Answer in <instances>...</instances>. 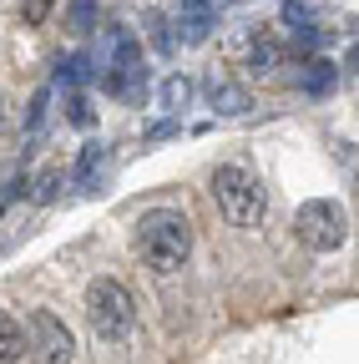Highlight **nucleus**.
I'll use <instances>...</instances> for the list:
<instances>
[{
	"label": "nucleus",
	"instance_id": "16",
	"mask_svg": "<svg viewBox=\"0 0 359 364\" xmlns=\"http://www.w3.org/2000/svg\"><path fill=\"white\" fill-rule=\"evenodd\" d=\"M76 127H86V122H92V107H86V97H71V112H66Z\"/></svg>",
	"mask_w": 359,
	"mask_h": 364
},
{
	"label": "nucleus",
	"instance_id": "2",
	"mask_svg": "<svg viewBox=\"0 0 359 364\" xmlns=\"http://www.w3.org/2000/svg\"><path fill=\"white\" fill-rule=\"evenodd\" d=\"M213 203L223 208V218H228L233 228H258L263 213H268V198H263V182L238 167V162H223L213 172Z\"/></svg>",
	"mask_w": 359,
	"mask_h": 364
},
{
	"label": "nucleus",
	"instance_id": "11",
	"mask_svg": "<svg viewBox=\"0 0 359 364\" xmlns=\"http://www.w3.org/2000/svg\"><path fill=\"white\" fill-rule=\"evenodd\" d=\"M188 102H193V81H188V76H167V81H162V107H167V112H183Z\"/></svg>",
	"mask_w": 359,
	"mask_h": 364
},
{
	"label": "nucleus",
	"instance_id": "19",
	"mask_svg": "<svg viewBox=\"0 0 359 364\" xmlns=\"http://www.w3.org/2000/svg\"><path fill=\"white\" fill-rule=\"evenodd\" d=\"M0 122H6V97H0Z\"/></svg>",
	"mask_w": 359,
	"mask_h": 364
},
{
	"label": "nucleus",
	"instance_id": "17",
	"mask_svg": "<svg viewBox=\"0 0 359 364\" xmlns=\"http://www.w3.org/2000/svg\"><path fill=\"white\" fill-rule=\"evenodd\" d=\"M56 182H61V172H46V177H41V193H36V198L51 203V198H56Z\"/></svg>",
	"mask_w": 359,
	"mask_h": 364
},
{
	"label": "nucleus",
	"instance_id": "10",
	"mask_svg": "<svg viewBox=\"0 0 359 364\" xmlns=\"http://www.w3.org/2000/svg\"><path fill=\"white\" fill-rule=\"evenodd\" d=\"M102 167H107V147H102V142H86V152H81V162H76V182H81V188H92Z\"/></svg>",
	"mask_w": 359,
	"mask_h": 364
},
{
	"label": "nucleus",
	"instance_id": "18",
	"mask_svg": "<svg viewBox=\"0 0 359 364\" xmlns=\"http://www.w3.org/2000/svg\"><path fill=\"white\" fill-rule=\"evenodd\" d=\"M349 71H359V51H354V56H349Z\"/></svg>",
	"mask_w": 359,
	"mask_h": 364
},
{
	"label": "nucleus",
	"instance_id": "4",
	"mask_svg": "<svg viewBox=\"0 0 359 364\" xmlns=\"http://www.w3.org/2000/svg\"><path fill=\"white\" fill-rule=\"evenodd\" d=\"M294 233L309 253H339L344 238H349V218L334 198H314L294 213Z\"/></svg>",
	"mask_w": 359,
	"mask_h": 364
},
{
	"label": "nucleus",
	"instance_id": "8",
	"mask_svg": "<svg viewBox=\"0 0 359 364\" xmlns=\"http://www.w3.org/2000/svg\"><path fill=\"white\" fill-rule=\"evenodd\" d=\"M208 102H213L218 117H243L248 112V91L238 81H228V76H213L208 81Z\"/></svg>",
	"mask_w": 359,
	"mask_h": 364
},
{
	"label": "nucleus",
	"instance_id": "5",
	"mask_svg": "<svg viewBox=\"0 0 359 364\" xmlns=\"http://www.w3.org/2000/svg\"><path fill=\"white\" fill-rule=\"evenodd\" d=\"M26 349L36 354V364H71L76 339H71V329L61 324L56 314L36 309V314H31V324H26Z\"/></svg>",
	"mask_w": 359,
	"mask_h": 364
},
{
	"label": "nucleus",
	"instance_id": "13",
	"mask_svg": "<svg viewBox=\"0 0 359 364\" xmlns=\"http://www.w3.org/2000/svg\"><path fill=\"white\" fill-rule=\"evenodd\" d=\"M329 81H334V66L329 61H309V76H304L309 91H329Z\"/></svg>",
	"mask_w": 359,
	"mask_h": 364
},
{
	"label": "nucleus",
	"instance_id": "1",
	"mask_svg": "<svg viewBox=\"0 0 359 364\" xmlns=\"http://www.w3.org/2000/svg\"><path fill=\"white\" fill-rule=\"evenodd\" d=\"M137 248L152 273H177L193 258V223L177 208H157L137 223Z\"/></svg>",
	"mask_w": 359,
	"mask_h": 364
},
{
	"label": "nucleus",
	"instance_id": "14",
	"mask_svg": "<svg viewBox=\"0 0 359 364\" xmlns=\"http://www.w3.org/2000/svg\"><path fill=\"white\" fill-rule=\"evenodd\" d=\"M284 21H289L294 31H304V26H309V6H304V0H289V6H284Z\"/></svg>",
	"mask_w": 359,
	"mask_h": 364
},
{
	"label": "nucleus",
	"instance_id": "7",
	"mask_svg": "<svg viewBox=\"0 0 359 364\" xmlns=\"http://www.w3.org/2000/svg\"><path fill=\"white\" fill-rule=\"evenodd\" d=\"M279 61H284L279 36H274V31H258V36L248 41V71H253V76H274Z\"/></svg>",
	"mask_w": 359,
	"mask_h": 364
},
{
	"label": "nucleus",
	"instance_id": "3",
	"mask_svg": "<svg viewBox=\"0 0 359 364\" xmlns=\"http://www.w3.org/2000/svg\"><path fill=\"white\" fill-rule=\"evenodd\" d=\"M86 318L102 344H122L132 329H137V299H132L117 279H97L86 289Z\"/></svg>",
	"mask_w": 359,
	"mask_h": 364
},
{
	"label": "nucleus",
	"instance_id": "6",
	"mask_svg": "<svg viewBox=\"0 0 359 364\" xmlns=\"http://www.w3.org/2000/svg\"><path fill=\"white\" fill-rule=\"evenodd\" d=\"M107 91L112 97H137L142 91V81H147V66H142V46L132 41L127 31H117L112 36V66H107Z\"/></svg>",
	"mask_w": 359,
	"mask_h": 364
},
{
	"label": "nucleus",
	"instance_id": "9",
	"mask_svg": "<svg viewBox=\"0 0 359 364\" xmlns=\"http://www.w3.org/2000/svg\"><path fill=\"white\" fill-rule=\"evenodd\" d=\"M21 354H26V329L11 314H0V364H21Z\"/></svg>",
	"mask_w": 359,
	"mask_h": 364
},
{
	"label": "nucleus",
	"instance_id": "15",
	"mask_svg": "<svg viewBox=\"0 0 359 364\" xmlns=\"http://www.w3.org/2000/svg\"><path fill=\"white\" fill-rule=\"evenodd\" d=\"M71 31H92V0H76L71 6Z\"/></svg>",
	"mask_w": 359,
	"mask_h": 364
},
{
	"label": "nucleus",
	"instance_id": "12",
	"mask_svg": "<svg viewBox=\"0 0 359 364\" xmlns=\"http://www.w3.org/2000/svg\"><path fill=\"white\" fill-rule=\"evenodd\" d=\"M51 11H56V0H21V21L26 26H46Z\"/></svg>",
	"mask_w": 359,
	"mask_h": 364
}]
</instances>
